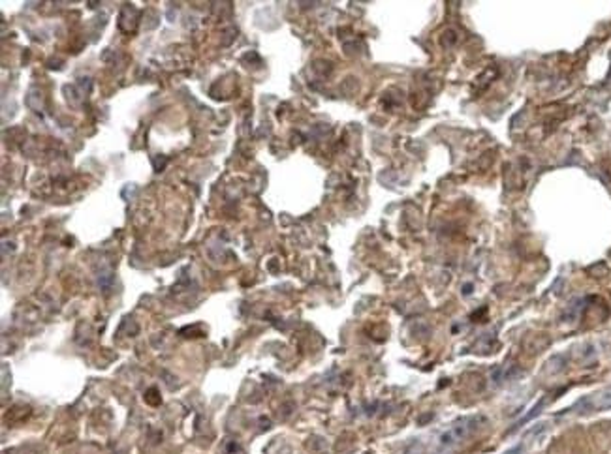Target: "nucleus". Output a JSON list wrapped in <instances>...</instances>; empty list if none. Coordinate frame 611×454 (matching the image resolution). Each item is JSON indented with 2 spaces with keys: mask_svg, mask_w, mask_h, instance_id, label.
Instances as JSON below:
<instances>
[{
  "mask_svg": "<svg viewBox=\"0 0 611 454\" xmlns=\"http://www.w3.org/2000/svg\"><path fill=\"white\" fill-rule=\"evenodd\" d=\"M589 406H590V409H608V407H611V387L598 392V394H594L592 398H589Z\"/></svg>",
  "mask_w": 611,
  "mask_h": 454,
  "instance_id": "nucleus-2",
  "label": "nucleus"
},
{
  "mask_svg": "<svg viewBox=\"0 0 611 454\" xmlns=\"http://www.w3.org/2000/svg\"><path fill=\"white\" fill-rule=\"evenodd\" d=\"M506 454H523V445H517V447H515V449H512V451H508V453Z\"/></svg>",
  "mask_w": 611,
  "mask_h": 454,
  "instance_id": "nucleus-3",
  "label": "nucleus"
},
{
  "mask_svg": "<svg viewBox=\"0 0 611 454\" xmlns=\"http://www.w3.org/2000/svg\"><path fill=\"white\" fill-rule=\"evenodd\" d=\"M481 420H483L481 417L461 418V420L455 422L446 433H442L440 445H442V447H452L455 443H461V441H464V439H468V437L480 428V422H481Z\"/></svg>",
  "mask_w": 611,
  "mask_h": 454,
  "instance_id": "nucleus-1",
  "label": "nucleus"
}]
</instances>
